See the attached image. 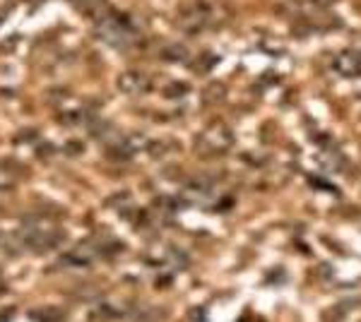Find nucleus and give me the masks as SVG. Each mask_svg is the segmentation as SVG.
<instances>
[{"instance_id": "9b49d317", "label": "nucleus", "mask_w": 361, "mask_h": 322, "mask_svg": "<svg viewBox=\"0 0 361 322\" xmlns=\"http://www.w3.org/2000/svg\"><path fill=\"white\" fill-rule=\"evenodd\" d=\"M224 97H226V89H224L222 85H219V82H212V85H209L207 89H205V101H209V104H212V101H222Z\"/></svg>"}, {"instance_id": "0eeeda50", "label": "nucleus", "mask_w": 361, "mask_h": 322, "mask_svg": "<svg viewBox=\"0 0 361 322\" xmlns=\"http://www.w3.org/2000/svg\"><path fill=\"white\" fill-rule=\"evenodd\" d=\"M333 70L340 78H347V80L361 78V51L359 49L340 51L333 61Z\"/></svg>"}, {"instance_id": "7ed1b4c3", "label": "nucleus", "mask_w": 361, "mask_h": 322, "mask_svg": "<svg viewBox=\"0 0 361 322\" xmlns=\"http://www.w3.org/2000/svg\"><path fill=\"white\" fill-rule=\"evenodd\" d=\"M234 130L226 123H212L205 130H200L193 147L200 156H222L234 147Z\"/></svg>"}, {"instance_id": "9d476101", "label": "nucleus", "mask_w": 361, "mask_h": 322, "mask_svg": "<svg viewBox=\"0 0 361 322\" xmlns=\"http://www.w3.org/2000/svg\"><path fill=\"white\" fill-rule=\"evenodd\" d=\"M73 3L78 5L80 10H85V13L99 15L104 10V3H106V0H73Z\"/></svg>"}, {"instance_id": "f8f14e48", "label": "nucleus", "mask_w": 361, "mask_h": 322, "mask_svg": "<svg viewBox=\"0 0 361 322\" xmlns=\"http://www.w3.org/2000/svg\"><path fill=\"white\" fill-rule=\"evenodd\" d=\"M10 185H13V173H10L5 166H0V190L10 188Z\"/></svg>"}, {"instance_id": "ddd939ff", "label": "nucleus", "mask_w": 361, "mask_h": 322, "mask_svg": "<svg viewBox=\"0 0 361 322\" xmlns=\"http://www.w3.org/2000/svg\"><path fill=\"white\" fill-rule=\"evenodd\" d=\"M0 22H3V15H0Z\"/></svg>"}, {"instance_id": "20e7f679", "label": "nucleus", "mask_w": 361, "mask_h": 322, "mask_svg": "<svg viewBox=\"0 0 361 322\" xmlns=\"http://www.w3.org/2000/svg\"><path fill=\"white\" fill-rule=\"evenodd\" d=\"M212 25V8L205 3H193L180 8L178 13V27L188 34H197L205 32V29Z\"/></svg>"}, {"instance_id": "f03ea898", "label": "nucleus", "mask_w": 361, "mask_h": 322, "mask_svg": "<svg viewBox=\"0 0 361 322\" xmlns=\"http://www.w3.org/2000/svg\"><path fill=\"white\" fill-rule=\"evenodd\" d=\"M17 241L22 243V248L34 250V253H49L63 241V231L56 224H49V221L29 219L25 221L22 231L17 233Z\"/></svg>"}, {"instance_id": "39448f33", "label": "nucleus", "mask_w": 361, "mask_h": 322, "mask_svg": "<svg viewBox=\"0 0 361 322\" xmlns=\"http://www.w3.org/2000/svg\"><path fill=\"white\" fill-rule=\"evenodd\" d=\"M147 140L142 137V135L133 132V135H116L111 140V147H109V154L114 156V159L118 161H128L133 159V156L137 154V151L147 149Z\"/></svg>"}, {"instance_id": "6e6552de", "label": "nucleus", "mask_w": 361, "mask_h": 322, "mask_svg": "<svg viewBox=\"0 0 361 322\" xmlns=\"http://www.w3.org/2000/svg\"><path fill=\"white\" fill-rule=\"evenodd\" d=\"M104 248L99 245L94 238H90V241H82L75 245L70 253L63 257V262H68V265H75V267H85V265H92V262L97 260V255H102Z\"/></svg>"}, {"instance_id": "1a4fd4ad", "label": "nucleus", "mask_w": 361, "mask_h": 322, "mask_svg": "<svg viewBox=\"0 0 361 322\" xmlns=\"http://www.w3.org/2000/svg\"><path fill=\"white\" fill-rule=\"evenodd\" d=\"M161 58L169 63H185L190 58V51H188V46H183V44H166L164 49H161Z\"/></svg>"}, {"instance_id": "f257e3e1", "label": "nucleus", "mask_w": 361, "mask_h": 322, "mask_svg": "<svg viewBox=\"0 0 361 322\" xmlns=\"http://www.w3.org/2000/svg\"><path fill=\"white\" fill-rule=\"evenodd\" d=\"M94 34L104 44L123 49L137 41V27L133 25V20L118 10L104 8L102 13L94 15Z\"/></svg>"}, {"instance_id": "423d86ee", "label": "nucleus", "mask_w": 361, "mask_h": 322, "mask_svg": "<svg viewBox=\"0 0 361 322\" xmlns=\"http://www.w3.org/2000/svg\"><path fill=\"white\" fill-rule=\"evenodd\" d=\"M116 85H118V89L128 97H140L152 87V80H149V75H145L142 70H126V73L118 75Z\"/></svg>"}]
</instances>
